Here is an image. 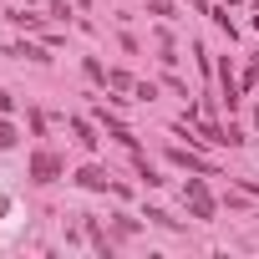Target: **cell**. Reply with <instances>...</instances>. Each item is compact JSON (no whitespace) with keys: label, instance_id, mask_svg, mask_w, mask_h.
Instances as JSON below:
<instances>
[{"label":"cell","instance_id":"cell-1","mask_svg":"<svg viewBox=\"0 0 259 259\" xmlns=\"http://www.w3.org/2000/svg\"><path fill=\"white\" fill-rule=\"evenodd\" d=\"M183 198H188V208H193V219H213V198H208V188H203V178H188V188H183Z\"/></svg>","mask_w":259,"mask_h":259},{"label":"cell","instance_id":"cell-2","mask_svg":"<svg viewBox=\"0 0 259 259\" xmlns=\"http://www.w3.org/2000/svg\"><path fill=\"white\" fill-rule=\"evenodd\" d=\"M56 173H61V158H56V153H36V158H31V178H36V183H51Z\"/></svg>","mask_w":259,"mask_h":259},{"label":"cell","instance_id":"cell-3","mask_svg":"<svg viewBox=\"0 0 259 259\" xmlns=\"http://www.w3.org/2000/svg\"><path fill=\"white\" fill-rule=\"evenodd\" d=\"M168 158H173L178 168H188V173H213V163H203V158H198V153H188V148H173Z\"/></svg>","mask_w":259,"mask_h":259},{"label":"cell","instance_id":"cell-4","mask_svg":"<svg viewBox=\"0 0 259 259\" xmlns=\"http://www.w3.org/2000/svg\"><path fill=\"white\" fill-rule=\"evenodd\" d=\"M76 183H81V188H92V193H102V188H112V178H107V168H81V173H76Z\"/></svg>","mask_w":259,"mask_h":259},{"label":"cell","instance_id":"cell-5","mask_svg":"<svg viewBox=\"0 0 259 259\" xmlns=\"http://www.w3.org/2000/svg\"><path fill=\"white\" fill-rule=\"evenodd\" d=\"M71 133H76V143H87V148H97V143H102V138L92 133V122H87V117H71Z\"/></svg>","mask_w":259,"mask_h":259},{"label":"cell","instance_id":"cell-6","mask_svg":"<svg viewBox=\"0 0 259 259\" xmlns=\"http://www.w3.org/2000/svg\"><path fill=\"white\" fill-rule=\"evenodd\" d=\"M16 56H31V61H46V46H16Z\"/></svg>","mask_w":259,"mask_h":259},{"label":"cell","instance_id":"cell-7","mask_svg":"<svg viewBox=\"0 0 259 259\" xmlns=\"http://www.w3.org/2000/svg\"><path fill=\"white\" fill-rule=\"evenodd\" d=\"M11 143H16V127H11L6 117H0V148H11Z\"/></svg>","mask_w":259,"mask_h":259},{"label":"cell","instance_id":"cell-8","mask_svg":"<svg viewBox=\"0 0 259 259\" xmlns=\"http://www.w3.org/2000/svg\"><path fill=\"white\" fill-rule=\"evenodd\" d=\"M0 112H11V92H0Z\"/></svg>","mask_w":259,"mask_h":259},{"label":"cell","instance_id":"cell-9","mask_svg":"<svg viewBox=\"0 0 259 259\" xmlns=\"http://www.w3.org/2000/svg\"><path fill=\"white\" fill-rule=\"evenodd\" d=\"M6 213H11V198H0V219H6Z\"/></svg>","mask_w":259,"mask_h":259}]
</instances>
